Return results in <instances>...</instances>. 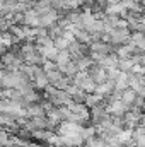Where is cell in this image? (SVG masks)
Here are the masks:
<instances>
[{"mask_svg":"<svg viewBox=\"0 0 145 147\" xmlns=\"http://www.w3.org/2000/svg\"><path fill=\"white\" fill-rule=\"evenodd\" d=\"M7 140H9V137H7V134L2 130V132H0V146H7Z\"/></svg>","mask_w":145,"mask_h":147,"instance_id":"1","label":"cell"},{"mask_svg":"<svg viewBox=\"0 0 145 147\" xmlns=\"http://www.w3.org/2000/svg\"><path fill=\"white\" fill-rule=\"evenodd\" d=\"M0 98H2V91H0Z\"/></svg>","mask_w":145,"mask_h":147,"instance_id":"2","label":"cell"}]
</instances>
